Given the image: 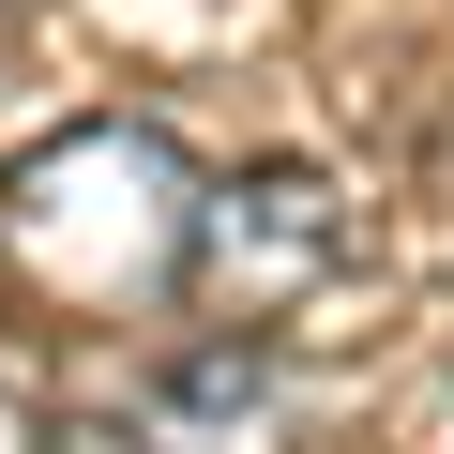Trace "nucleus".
<instances>
[{
    "instance_id": "f03ea898",
    "label": "nucleus",
    "mask_w": 454,
    "mask_h": 454,
    "mask_svg": "<svg viewBox=\"0 0 454 454\" xmlns=\"http://www.w3.org/2000/svg\"><path fill=\"white\" fill-rule=\"evenodd\" d=\"M258 424H273V379L243 348H212L167 394H137V424H106V454H258Z\"/></svg>"
},
{
    "instance_id": "f257e3e1",
    "label": "nucleus",
    "mask_w": 454,
    "mask_h": 454,
    "mask_svg": "<svg viewBox=\"0 0 454 454\" xmlns=\"http://www.w3.org/2000/svg\"><path fill=\"white\" fill-rule=\"evenodd\" d=\"M333 258H348V212H333V182H303V167L212 182V197L182 212V303H197L212 333H258V318H288V303H303Z\"/></svg>"
},
{
    "instance_id": "7ed1b4c3",
    "label": "nucleus",
    "mask_w": 454,
    "mask_h": 454,
    "mask_svg": "<svg viewBox=\"0 0 454 454\" xmlns=\"http://www.w3.org/2000/svg\"><path fill=\"white\" fill-rule=\"evenodd\" d=\"M0 454H46V424H31V394L0 379Z\"/></svg>"
}]
</instances>
